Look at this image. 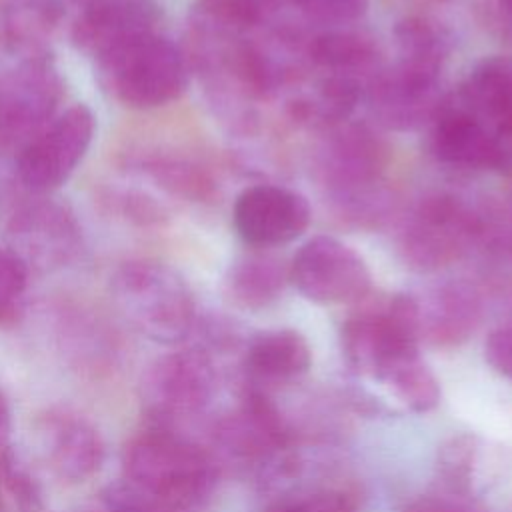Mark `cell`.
Listing matches in <instances>:
<instances>
[{"instance_id":"6da1fadb","label":"cell","mask_w":512,"mask_h":512,"mask_svg":"<svg viewBox=\"0 0 512 512\" xmlns=\"http://www.w3.org/2000/svg\"><path fill=\"white\" fill-rule=\"evenodd\" d=\"M122 462L124 480L170 512L198 504L216 482L210 454L174 428L142 430L126 444Z\"/></svg>"},{"instance_id":"7a4b0ae2","label":"cell","mask_w":512,"mask_h":512,"mask_svg":"<svg viewBox=\"0 0 512 512\" xmlns=\"http://www.w3.org/2000/svg\"><path fill=\"white\" fill-rule=\"evenodd\" d=\"M386 146L364 124H338L326 130L316 154V170L338 214L358 226L378 224L390 196L382 186Z\"/></svg>"},{"instance_id":"3957f363","label":"cell","mask_w":512,"mask_h":512,"mask_svg":"<svg viewBox=\"0 0 512 512\" xmlns=\"http://www.w3.org/2000/svg\"><path fill=\"white\" fill-rule=\"evenodd\" d=\"M110 290L124 320L148 340L176 344L194 326V296L186 280L164 262H122L110 278Z\"/></svg>"},{"instance_id":"277c9868","label":"cell","mask_w":512,"mask_h":512,"mask_svg":"<svg viewBox=\"0 0 512 512\" xmlns=\"http://www.w3.org/2000/svg\"><path fill=\"white\" fill-rule=\"evenodd\" d=\"M102 88L118 104L150 110L166 106L188 86V60L160 32L132 40L96 60Z\"/></svg>"},{"instance_id":"5b68a950","label":"cell","mask_w":512,"mask_h":512,"mask_svg":"<svg viewBox=\"0 0 512 512\" xmlns=\"http://www.w3.org/2000/svg\"><path fill=\"white\" fill-rule=\"evenodd\" d=\"M418 306L408 294H392L366 302L340 332L348 364L374 380L418 356Z\"/></svg>"},{"instance_id":"8992f818","label":"cell","mask_w":512,"mask_h":512,"mask_svg":"<svg viewBox=\"0 0 512 512\" xmlns=\"http://www.w3.org/2000/svg\"><path fill=\"white\" fill-rule=\"evenodd\" d=\"M476 232V208L452 194H430L406 216L398 252L410 270L438 272L474 250Z\"/></svg>"},{"instance_id":"52a82bcc","label":"cell","mask_w":512,"mask_h":512,"mask_svg":"<svg viewBox=\"0 0 512 512\" xmlns=\"http://www.w3.org/2000/svg\"><path fill=\"white\" fill-rule=\"evenodd\" d=\"M62 96V74L46 50L18 56L0 72V140H30L56 116Z\"/></svg>"},{"instance_id":"ba28073f","label":"cell","mask_w":512,"mask_h":512,"mask_svg":"<svg viewBox=\"0 0 512 512\" xmlns=\"http://www.w3.org/2000/svg\"><path fill=\"white\" fill-rule=\"evenodd\" d=\"M94 130V112L84 102L54 116L24 142L18 154L16 172L24 188L34 194H48L66 184L86 156Z\"/></svg>"},{"instance_id":"9c48e42d","label":"cell","mask_w":512,"mask_h":512,"mask_svg":"<svg viewBox=\"0 0 512 512\" xmlns=\"http://www.w3.org/2000/svg\"><path fill=\"white\" fill-rule=\"evenodd\" d=\"M216 370L200 348H184L156 358L142 376L140 396L154 426L200 414L212 400Z\"/></svg>"},{"instance_id":"30bf717a","label":"cell","mask_w":512,"mask_h":512,"mask_svg":"<svg viewBox=\"0 0 512 512\" xmlns=\"http://www.w3.org/2000/svg\"><path fill=\"white\" fill-rule=\"evenodd\" d=\"M290 282L318 304H358L372 288L362 256L332 236H314L300 246L290 262Z\"/></svg>"},{"instance_id":"8fae6325","label":"cell","mask_w":512,"mask_h":512,"mask_svg":"<svg viewBox=\"0 0 512 512\" xmlns=\"http://www.w3.org/2000/svg\"><path fill=\"white\" fill-rule=\"evenodd\" d=\"M8 246L26 266L56 270L72 264L82 248V228L74 212L56 200L38 198L20 206L6 226Z\"/></svg>"},{"instance_id":"7c38bea8","label":"cell","mask_w":512,"mask_h":512,"mask_svg":"<svg viewBox=\"0 0 512 512\" xmlns=\"http://www.w3.org/2000/svg\"><path fill=\"white\" fill-rule=\"evenodd\" d=\"M366 98L378 126L394 132L416 130L436 116L444 96L440 74L394 60L366 84Z\"/></svg>"},{"instance_id":"4fadbf2b","label":"cell","mask_w":512,"mask_h":512,"mask_svg":"<svg viewBox=\"0 0 512 512\" xmlns=\"http://www.w3.org/2000/svg\"><path fill=\"white\" fill-rule=\"evenodd\" d=\"M160 20L158 0H80L68 32L80 52L98 60L132 40L156 34Z\"/></svg>"},{"instance_id":"5bb4252c","label":"cell","mask_w":512,"mask_h":512,"mask_svg":"<svg viewBox=\"0 0 512 512\" xmlns=\"http://www.w3.org/2000/svg\"><path fill=\"white\" fill-rule=\"evenodd\" d=\"M310 224L308 200L288 188L258 184L234 202V226L250 246H280L296 240Z\"/></svg>"},{"instance_id":"9a60e30c","label":"cell","mask_w":512,"mask_h":512,"mask_svg":"<svg viewBox=\"0 0 512 512\" xmlns=\"http://www.w3.org/2000/svg\"><path fill=\"white\" fill-rule=\"evenodd\" d=\"M38 444L50 470L68 482H84L104 462V442L96 426L68 408H50L38 422Z\"/></svg>"},{"instance_id":"2e32d148","label":"cell","mask_w":512,"mask_h":512,"mask_svg":"<svg viewBox=\"0 0 512 512\" xmlns=\"http://www.w3.org/2000/svg\"><path fill=\"white\" fill-rule=\"evenodd\" d=\"M214 436L224 452L240 460H262L288 444L280 412L258 388L246 390L242 404L218 422Z\"/></svg>"},{"instance_id":"e0dca14e","label":"cell","mask_w":512,"mask_h":512,"mask_svg":"<svg viewBox=\"0 0 512 512\" xmlns=\"http://www.w3.org/2000/svg\"><path fill=\"white\" fill-rule=\"evenodd\" d=\"M416 306L420 338L438 348L466 342L482 318L480 292L466 280L438 284Z\"/></svg>"},{"instance_id":"ac0fdd59","label":"cell","mask_w":512,"mask_h":512,"mask_svg":"<svg viewBox=\"0 0 512 512\" xmlns=\"http://www.w3.org/2000/svg\"><path fill=\"white\" fill-rule=\"evenodd\" d=\"M492 136V130L450 94L432 118L430 148L448 166L488 168Z\"/></svg>"},{"instance_id":"d6986e66","label":"cell","mask_w":512,"mask_h":512,"mask_svg":"<svg viewBox=\"0 0 512 512\" xmlns=\"http://www.w3.org/2000/svg\"><path fill=\"white\" fill-rule=\"evenodd\" d=\"M80 0H0V44L18 56L44 52V42L70 26Z\"/></svg>"},{"instance_id":"ffe728a7","label":"cell","mask_w":512,"mask_h":512,"mask_svg":"<svg viewBox=\"0 0 512 512\" xmlns=\"http://www.w3.org/2000/svg\"><path fill=\"white\" fill-rule=\"evenodd\" d=\"M452 96L494 134L512 122V56L480 60Z\"/></svg>"},{"instance_id":"44dd1931","label":"cell","mask_w":512,"mask_h":512,"mask_svg":"<svg viewBox=\"0 0 512 512\" xmlns=\"http://www.w3.org/2000/svg\"><path fill=\"white\" fill-rule=\"evenodd\" d=\"M310 362V346L300 332L290 328L268 330L248 344L244 372L254 384H282L302 376Z\"/></svg>"},{"instance_id":"7402d4cb","label":"cell","mask_w":512,"mask_h":512,"mask_svg":"<svg viewBox=\"0 0 512 512\" xmlns=\"http://www.w3.org/2000/svg\"><path fill=\"white\" fill-rule=\"evenodd\" d=\"M364 92V80L324 72L288 102V112L300 124L328 130L346 122Z\"/></svg>"},{"instance_id":"603a6c76","label":"cell","mask_w":512,"mask_h":512,"mask_svg":"<svg viewBox=\"0 0 512 512\" xmlns=\"http://www.w3.org/2000/svg\"><path fill=\"white\" fill-rule=\"evenodd\" d=\"M290 280V264L270 252H250L236 258L224 276L228 300L244 310H260L282 294Z\"/></svg>"},{"instance_id":"cb8c5ba5","label":"cell","mask_w":512,"mask_h":512,"mask_svg":"<svg viewBox=\"0 0 512 512\" xmlns=\"http://www.w3.org/2000/svg\"><path fill=\"white\" fill-rule=\"evenodd\" d=\"M306 56L322 72L368 80L380 70V48L372 36L356 30H330L306 44Z\"/></svg>"},{"instance_id":"d4e9b609","label":"cell","mask_w":512,"mask_h":512,"mask_svg":"<svg viewBox=\"0 0 512 512\" xmlns=\"http://www.w3.org/2000/svg\"><path fill=\"white\" fill-rule=\"evenodd\" d=\"M396 60L442 74L450 54V38L446 30L424 16L402 18L394 26Z\"/></svg>"},{"instance_id":"484cf974","label":"cell","mask_w":512,"mask_h":512,"mask_svg":"<svg viewBox=\"0 0 512 512\" xmlns=\"http://www.w3.org/2000/svg\"><path fill=\"white\" fill-rule=\"evenodd\" d=\"M280 4L282 0H196L194 24L228 34H248L268 22Z\"/></svg>"},{"instance_id":"4316f807","label":"cell","mask_w":512,"mask_h":512,"mask_svg":"<svg viewBox=\"0 0 512 512\" xmlns=\"http://www.w3.org/2000/svg\"><path fill=\"white\" fill-rule=\"evenodd\" d=\"M382 384H386L390 392L414 412H428L440 402V386L420 356L390 370Z\"/></svg>"},{"instance_id":"83f0119b","label":"cell","mask_w":512,"mask_h":512,"mask_svg":"<svg viewBox=\"0 0 512 512\" xmlns=\"http://www.w3.org/2000/svg\"><path fill=\"white\" fill-rule=\"evenodd\" d=\"M148 170L158 186L188 200H204L214 190L208 174L184 160H154Z\"/></svg>"},{"instance_id":"f1b7e54d","label":"cell","mask_w":512,"mask_h":512,"mask_svg":"<svg viewBox=\"0 0 512 512\" xmlns=\"http://www.w3.org/2000/svg\"><path fill=\"white\" fill-rule=\"evenodd\" d=\"M476 440L470 434H458L446 440L438 452L440 482L452 494H466L472 482Z\"/></svg>"},{"instance_id":"f546056e","label":"cell","mask_w":512,"mask_h":512,"mask_svg":"<svg viewBox=\"0 0 512 512\" xmlns=\"http://www.w3.org/2000/svg\"><path fill=\"white\" fill-rule=\"evenodd\" d=\"M28 274V266L10 248H0V326L20 314Z\"/></svg>"},{"instance_id":"4dcf8cb0","label":"cell","mask_w":512,"mask_h":512,"mask_svg":"<svg viewBox=\"0 0 512 512\" xmlns=\"http://www.w3.org/2000/svg\"><path fill=\"white\" fill-rule=\"evenodd\" d=\"M0 478H2V484H6V488L14 494V498H18L22 506L34 510L42 504L40 486L10 452H6L0 458Z\"/></svg>"},{"instance_id":"1f68e13d","label":"cell","mask_w":512,"mask_h":512,"mask_svg":"<svg viewBox=\"0 0 512 512\" xmlns=\"http://www.w3.org/2000/svg\"><path fill=\"white\" fill-rule=\"evenodd\" d=\"M300 10L324 24H346L360 18L368 0H296Z\"/></svg>"},{"instance_id":"d6a6232c","label":"cell","mask_w":512,"mask_h":512,"mask_svg":"<svg viewBox=\"0 0 512 512\" xmlns=\"http://www.w3.org/2000/svg\"><path fill=\"white\" fill-rule=\"evenodd\" d=\"M484 358L500 376L512 382V318L488 334Z\"/></svg>"},{"instance_id":"836d02e7","label":"cell","mask_w":512,"mask_h":512,"mask_svg":"<svg viewBox=\"0 0 512 512\" xmlns=\"http://www.w3.org/2000/svg\"><path fill=\"white\" fill-rule=\"evenodd\" d=\"M284 508L286 512H358L354 500L340 490L314 492Z\"/></svg>"},{"instance_id":"e575fe53","label":"cell","mask_w":512,"mask_h":512,"mask_svg":"<svg viewBox=\"0 0 512 512\" xmlns=\"http://www.w3.org/2000/svg\"><path fill=\"white\" fill-rule=\"evenodd\" d=\"M488 168L512 178V122L494 132Z\"/></svg>"},{"instance_id":"d590c367","label":"cell","mask_w":512,"mask_h":512,"mask_svg":"<svg viewBox=\"0 0 512 512\" xmlns=\"http://www.w3.org/2000/svg\"><path fill=\"white\" fill-rule=\"evenodd\" d=\"M404 512H480L468 504L452 502V500H438V498H422L410 504Z\"/></svg>"},{"instance_id":"8d00e7d4","label":"cell","mask_w":512,"mask_h":512,"mask_svg":"<svg viewBox=\"0 0 512 512\" xmlns=\"http://www.w3.org/2000/svg\"><path fill=\"white\" fill-rule=\"evenodd\" d=\"M488 10L496 26L502 32L512 34V0H488Z\"/></svg>"},{"instance_id":"74e56055","label":"cell","mask_w":512,"mask_h":512,"mask_svg":"<svg viewBox=\"0 0 512 512\" xmlns=\"http://www.w3.org/2000/svg\"><path fill=\"white\" fill-rule=\"evenodd\" d=\"M10 430H12V414H10L8 400L0 390V450L6 448L8 438H10Z\"/></svg>"},{"instance_id":"f35d334b","label":"cell","mask_w":512,"mask_h":512,"mask_svg":"<svg viewBox=\"0 0 512 512\" xmlns=\"http://www.w3.org/2000/svg\"><path fill=\"white\" fill-rule=\"evenodd\" d=\"M2 504H4V500H2V478H0V512H2Z\"/></svg>"},{"instance_id":"ab89813d","label":"cell","mask_w":512,"mask_h":512,"mask_svg":"<svg viewBox=\"0 0 512 512\" xmlns=\"http://www.w3.org/2000/svg\"><path fill=\"white\" fill-rule=\"evenodd\" d=\"M274 512H286V508L282 506V508H278V510H274Z\"/></svg>"}]
</instances>
